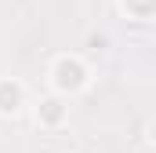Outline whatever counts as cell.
<instances>
[{
    "label": "cell",
    "mask_w": 156,
    "mask_h": 153,
    "mask_svg": "<svg viewBox=\"0 0 156 153\" xmlns=\"http://www.w3.org/2000/svg\"><path fill=\"white\" fill-rule=\"evenodd\" d=\"M91 84H94V69L76 51H62L47 62V91H55L62 99H76Z\"/></svg>",
    "instance_id": "obj_1"
},
{
    "label": "cell",
    "mask_w": 156,
    "mask_h": 153,
    "mask_svg": "<svg viewBox=\"0 0 156 153\" xmlns=\"http://www.w3.org/2000/svg\"><path fill=\"white\" fill-rule=\"evenodd\" d=\"M33 124H37L40 131H62L69 124V99H62L55 91L40 95L37 102H33Z\"/></svg>",
    "instance_id": "obj_2"
},
{
    "label": "cell",
    "mask_w": 156,
    "mask_h": 153,
    "mask_svg": "<svg viewBox=\"0 0 156 153\" xmlns=\"http://www.w3.org/2000/svg\"><path fill=\"white\" fill-rule=\"evenodd\" d=\"M29 106V91L18 76H0V117H18Z\"/></svg>",
    "instance_id": "obj_3"
},
{
    "label": "cell",
    "mask_w": 156,
    "mask_h": 153,
    "mask_svg": "<svg viewBox=\"0 0 156 153\" xmlns=\"http://www.w3.org/2000/svg\"><path fill=\"white\" fill-rule=\"evenodd\" d=\"M120 11L134 22H153L156 18V0H116Z\"/></svg>",
    "instance_id": "obj_4"
},
{
    "label": "cell",
    "mask_w": 156,
    "mask_h": 153,
    "mask_svg": "<svg viewBox=\"0 0 156 153\" xmlns=\"http://www.w3.org/2000/svg\"><path fill=\"white\" fill-rule=\"evenodd\" d=\"M145 142H149V146L156 150V117L149 120V128H145Z\"/></svg>",
    "instance_id": "obj_5"
}]
</instances>
